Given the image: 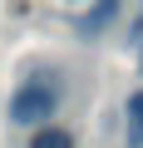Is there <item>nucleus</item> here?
<instances>
[{
	"label": "nucleus",
	"mask_w": 143,
	"mask_h": 148,
	"mask_svg": "<svg viewBox=\"0 0 143 148\" xmlns=\"http://www.w3.org/2000/svg\"><path fill=\"white\" fill-rule=\"evenodd\" d=\"M54 109H59V84L49 74H35L10 94V123H20V128H44L54 119Z\"/></svg>",
	"instance_id": "f257e3e1"
},
{
	"label": "nucleus",
	"mask_w": 143,
	"mask_h": 148,
	"mask_svg": "<svg viewBox=\"0 0 143 148\" xmlns=\"http://www.w3.org/2000/svg\"><path fill=\"white\" fill-rule=\"evenodd\" d=\"M128 148H143V89L138 94H128Z\"/></svg>",
	"instance_id": "f03ea898"
},
{
	"label": "nucleus",
	"mask_w": 143,
	"mask_h": 148,
	"mask_svg": "<svg viewBox=\"0 0 143 148\" xmlns=\"http://www.w3.org/2000/svg\"><path fill=\"white\" fill-rule=\"evenodd\" d=\"M118 15V5H114V0H104V5L99 10H89V15H79V35H94V30H104L109 20Z\"/></svg>",
	"instance_id": "7ed1b4c3"
},
{
	"label": "nucleus",
	"mask_w": 143,
	"mask_h": 148,
	"mask_svg": "<svg viewBox=\"0 0 143 148\" xmlns=\"http://www.w3.org/2000/svg\"><path fill=\"white\" fill-rule=\"evenodd\" d=\"M30 148H74V138H69L64 128H54V123H44V128H35Z\"/></svg>",
	"instance_id": "20e7f679"
}]
</instances>
